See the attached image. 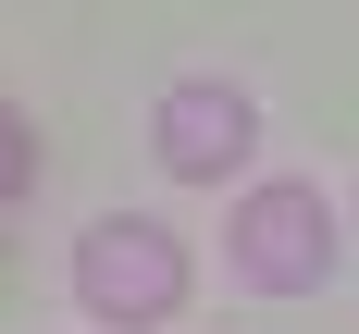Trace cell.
<instances>
[{"mask_svg": "<svg viewBox=\"0 0 359 334\" xmlns=\"http://www.w3.org/2000/svg\"><path fill=\"white\" fill-rule=\"evenodd\" d=\"M74 297H87L100 322L149 334V322L186 309V248L161 235V223H137V211H100L87 235H74Z\"/></svg>", "mask_w": 359, "mask_h": 334, "instance_id": "cell-1", "label": "cell"}, {"mask_svg": "<svg viewBox=\"0 0 359 334\" xmlns=\"http://www.w3.org/2000/svg\"><path fill=\"white\" fill-rule=\"evenodd\" d=\"M236 272H248L260 297H310L334 272V211L323 186H248L236 198Z\"/></svg>", "mask_w": 359, "mask_h": 334, "instance_id": "cell-2", "label": "cell"}, {"mask_svg": "<svg viewBox=\"0 0 359 334\" xmlns=\"http://www.w3.org/2000/svg\"><path fill=\"white\" fill-rule=\"evenodd\" d=\"M25 186H37V148H25V124L0 111V198H25Z\"/></svg>", "mask_w": 359, "mask_h": 334, "instance_id": "cell-4", "label": "cell"}, {"mask_svg": "<svg viewBox=\"0 0 359 334\" xmlns=\"http://www.w3.org/2000/svg\"><path fill=\"white\" fill-rule=\"evenodd\" d=\"M248 137H260L248 87H223V74H174V87H161V174L223 186L236 161H248Z\"/></svg>", "mask_w": 359, "mask_h": 334, "instance_id": "cell-3", "label": "cell"}]
</instances>
